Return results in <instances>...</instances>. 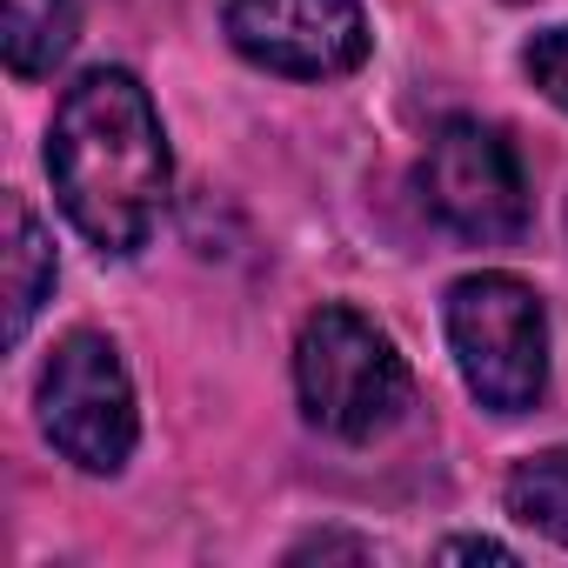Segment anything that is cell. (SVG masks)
<instances>
[{
	"instance_id": "obj_3",
	"label": "cell",
	"mask_w": 568,
	"mask_h": 568,
	"mask_svg": "<svg viewBox=\"0 0 568 568\" xmlns=\"http://www.w3.org/2000/svg\"><path fill=\"white\" fill-rule=\"evenodd\" d=\"M448 348L481 408L521 415L548 388V315L515 274H468L448 288Z\"/></svg>"
},
{
	"instance_id": "obj_8",
	"label": "cell",
	"mask_w": 568,
	"mask_h": 568,
	"mask_svg": "<svg viewBox=\"0 0 568 568\" xmlns=\"http://www.w3.org/2000/svg\"><path fill=\"white\" fill-rule=\"evenodd\" d=\"M0 48L21 81L54 74V61L74 48V0H8L0 14Z\"/></svg>"
},
{
	"instance_id": "obj_10",
	"label": "cell",
	"mask_w": 568,
	"mask_h": 568,
	"mask_svg": "<svg viewBox=\"0 0 568 568\" xmlns=\"http://www.w3.org/2000/svg\"><path fill=\"white\" fill-rule=\"evenodd\" d=\"M528 74H535V88L568 114V28H548V34L528 41Z\"/></svg>"
},
{
	"instance_id": "obj_1",
	"label": "cell",
	"mask_w": 568,
	"mask_h": 568,
	"mask_svg": "<svg viewBox=\"0 0 568 568\" xmlns=\"http://www.w3.org/2000/svg\"><path fill=\"white\" fill-rule=\"evenodd\" d=\"M48 174L68 221L101 254H134L168 201V141L148 88L128 68H94L61 94Z\"/></svg>"
},
{
	"instance_id": "obj_7",
	"label": "cell",
	"mask_w": 568,
	"mask_h": 568,
	"mask_svg": "<svg viewBox=\"0 0 568 568\" xmlns=\"http://www.w3.org/2000/svg\"><path fill=\"white\" fill-rule=\"evenodd\" d=\"M54 295V241L21 194H8V342H21Z\"/></svg>"
},
{
	"instance_id": "obj_4",
	"label": "cell",
	"mask_w": 568,
	"mask_h": 568,
	"mask_svg": "<svg viewBox=\"0 0 568 568\" xmlns=\"http://www.w3.org/2000/svg\"><path fill=\"white\" fill-rule=\"evenodd\" d=\"M422 201L428 214L462 234V241H481V247H501V241H521L528 234V181H521V161L515 148L481 128V121H442L428 154H422Z\"/></svg>"
},
{
	"instance_id": "obj_12",
	"label": "cell",
	"mask_w": 568,
	"mask_h": 568,
	"mask_svg": "<svg viewBox=\"0 0 568 568\" xmlns=\"http://www.w3.org/2000/svg\"><path fill=\"white\" fill-rule=\"evenodd\" d=\"M302 555H368V548H362V541H335V535H328V541H308Z\"/></svg>"
},
{
	"instance_id": "obj_2",
	"label": "cell",
	"mask_w": 568,
	"mask_h": 568,
	"mask_svg": "<svg viewBox=\"0 0 568 568\" xmlns=\"http://www.w3.org/2000/svg\"><path fill=\"white\" fill-rule=\"evenodd\" d=\"M295 388L315 428L342 442H375L408 408V362L368 315L322 308L295 342Z\"/></svg>"
},
{
	"instance_id": "obj_6",
	"label": "cell",
	"mask_w": 568,
	"mask_h": 568,
	"mask_svg": "<svg viewBox=\"0 0 568 568\" xmlns=\"http://www.w3.org/2000/svg\"><path fill=\"white\" fill-rule=\"evenodd\" d=\"M227 41L288 81H328L368 61L362 0H227Z\"/></svg>"
},
{
	"instance_id": "obj_5",
	"label": "cell",
	"mask_w": 568,
	"mask_h": 568,
	"mask_svg": "<svg viewBox=\"0 0 568 568\" xmlns=\"http://www.w3.org/2000/svg\"><path fill=\"white\" fill-rule=\"evenodd\" d=\"M41 428L88 475H114L134 455V388L108 335L81 328L54 348L41 375Z\"/></svg>"
},
{
	"instance_id": "obj_11",
	"label": "cell",
	"mask_w": 568,
	"mask_h": 568,
	"mask_svg": "<svg viewBox=\"0 0 568 568\" xmlns=\"http://www.w3.org/2000/svg\"><path fill=\"white\" fill-rule=\"evenodd\" d=\"M442 561H515V555L488 535H462V541H442Z\"/></svg>"
},
{
	"instance_id": "obj_9",
	"label": "cell",
	"mask_w": 568,
	"mask_h": 568,
	"mask_svg": "<svg viewBox=\"0 0 568 568\" xmlns=\"http://www.w3.org/2000/svg\"><path fill=\"white\" fill-rule=\"evenodd\" d=\"M508 515L548 541L568 548V448H548V455H528L515 475H508Z\"/></svg>"
}]
</instances>
